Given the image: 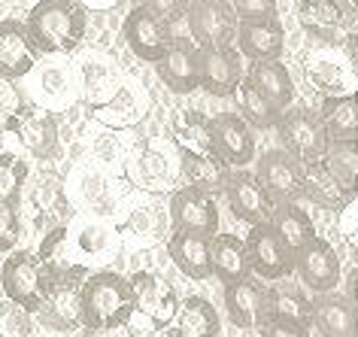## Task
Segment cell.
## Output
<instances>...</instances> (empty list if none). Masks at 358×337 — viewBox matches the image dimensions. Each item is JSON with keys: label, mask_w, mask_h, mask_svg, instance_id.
<instances>
[{"label": "cell", "mask_w": 358, "mask_h": 337, "mask_svg": "<svg viewBox=\"0 0 358 337\" xmlns=\"http://www.w3.org/2000/svg\"><path fill=\"white\" fill-rule=\"evenodd\" d=\"M355 216H358V201L352 198L349 203L340 207V216H337V228H340V234H343L349 243L355 241Z\"/></svg>", "instance_id": "50"}, {"label": "cell", "mask_w": 358, "mask_h": 337, "mask_svg": "<svg viewBox=\"0 0 358 337\" xmlns=\"http://www.w3.org/2000/svg\"><path fill=\"white\" fill-rule=\"evenodd\" d=\"M167 255L179 271L194 282H203L213 277L210 271V241L201 234H185V231H173L167 241Z\"/></svg>", "instance_id": "30"}, {"label": "cell", "mask_w": 358, "mask_h": 337, "mask_svg": "<svg viewBox=\"0 0 358 337\" xmlns=\"http://www.w3.org/2000/svg\"><path fill=\"white\" fill-rule=\"evenodd\" d=\"M24 182H28V162L13 152H0V203L19 207Z\"/></svg>", "instance_id": "41"}, {"label": "cell", "mask_w": 358, "mask_h": 337, "mask_svg": "<svg viewBox=\"0 0 358 337\" xmlns=\"http://www.w3.org/2000/svg\"><path fill=\"white\" fill-rule=\"evenodd\" d=\"M310 325L322 337H358L355 304L340 292L316 295L310 301Z\"/></svg>", "instance_id": "27"}, {"label": "cell", "mask_w": 358, "mask_h": 337, "mask_svg": "<svg viewBox=\"0 0 358 337\" xmlns=\"http://www.w3.org/2000/svg\"><path fill=\"white\" fill-rule=\"evenodd\" d=\"M85 337H134L128 331V325H119V328H106V331H85Z\"/></svg>", "instance_id": "51"}, {"label": "cell", "mask_w": 358, "mask_h": 337, "mask_svg": "<svg viewBox=\"0 0 358 337\" xmlns=\"http://www.w3.org/2000/svg\"><path fill=\"white\" fill-rule=\"evenodd\" d=\"M267 313H280V316H294L301 322L310 325V301L303 298L301 289L280 282L276 289H267Z\"/></svg>", "instance_id": "42"}, {"label": "cell", "mask_w": 358, "mask_h": 337, "mask_svg": "<svg viewBox=\"0 0 358 337\" xmlns=\"http://www.w3.org/2000/svg\"><path fill=\"white\" fill-rule=\"evenodd\" d=\"M225 313L240 331L252 334L267 319V286L252 273L246 280L225 286Z\"/></svg>", "instance_id": "23"}, {"label": "cell", "mask_w": 358, "mask_h": 337, "mask_svg": "<svg viewBox=\"0 0 358 337\" xmlns=\"http://www.w3.org/2000/svg\"><path fill=\"white\" fill-rule=\"evenodd\" d=\"M170 337H222L219 310L201 295H189L170 319Z\"/></svg>", "instance_id": "28"}, {"label": "cell", "mask_w": 358, "mask_h": 337, "mask_svg": "<svg viewBox=\"0 0 358 337\" xmlns=\"http://www.w3.org/2000/svg\"><path fill=\"white\" fill-rule=\"evenodd\" d=\"M237 106H240V119L246 122L249 128H258V131H267V128H276V122H280L282 113L276 110V106L267 101V97L258 92L252 83H240L237 85Z\"/></svg>", "instance_id": "39"}, {"label": "cell", "mask_w": 358, "mask_h": 337, "mask_svg": "<svg viewBox=\"0 0 358 337\" xmlns=\"http://www.w3.org/2000/svg\"><path fill=\"white\" fill-rule=\"evenodd\" d=\"M79 194H83V201L94 210V216H103L106 203H110V198H113V185L101 171L85 167V171L79 173Z\"/></svg>", "instance_id": "43"}, {"label": "cell", "mask_w": 358, "mask_h": 337, "mask_svg": "<svg viewBox=\"0 0 358 337\" xmlns=\"http://www.w3.org/2000/svg\"><path fill=\"white\" fill-rule=\"evenodd\" d=\"M28 76H34L31 92L40 110L46 113H64L67 106L76 103L79 97V73L70 64H46V67H34Z\"/></svg>", "instance_id": "16"}, {"label": "cell", "mask_w": 358, "mask_h": 337, "mask_svg": "<svg viewBox=\"0 0 358 337\" xmlns=\"http://www.w3.org/2000/svg\"><path fill=\"white\" fill-rule=\"evenodd\" d=\"M301 167H303V201L316 203V207H322V210H340L343 203L352 201L328 176L322 162H310V164H301Z\"/></svg>", "instance_id": "38"}, {"label": "cell", "mask_w": 358, "mask_h": 337, "mask_svg": "<svg viewBox=\"0 0 358 337\" xmlns=\"http://www.w3.org/2000/svg\"><path fill=\"white\" fill-rule=\"evenodd\" d=\"M210 271L222 286L240 282L249 277L246 246L237 234H216L210 237Z\"/></svg>", "instance_id": "31"}, {"label": "cell", "mask_w": 358, "mask_h": 337, "mask_svg": "<svg viewBox=\"0 0 358 337\" xmlns=\"http://www.w3.org/2000/svg\"><path fill=\"white\" fill-rule=\"evenodd\" d=\"M185 19L198 49H234L237 15L228 0H192Z\"/></svg>", "instance_id": "5"}, {"label": "cell", "mask_w": 358, "mask_h": 337, "mask_svg": "<svg viewBox=\"0 0 358 337\" xmlns=\"http://www.w3.org/2000/svg\"><path fill=\"white\" fill-rule=\"evenodd\" d=\"M322 122L328 143H355L358 140V113H355V94L346 97H328L316 113Z\"/></svg>", "instance_id": "34"}, {"label": "cell", "mask_w": 358, "mask_h": 337, "mask_svg": "<svg viewBox=\"0 0 358 337\" xmlns=\"http://www.w3.org/2000/svg\"><path fill=\"white\" fill-rule=\"evenodd\" d=\"M262 337H310V325L294 316L267 313L264 325H262Z\"/></svg>", "instance_id": "45"}, {"label": "cell", "mask_w": 358, "mask_h": 337, "mask_svg": "<svg viewBox=\"0 0 358 337\" xmlns=\"http://www.w3.org/2000/svg\"><path fill=\"white\" fill-rule=\"evenodd\" d=\"M22 237V219H19V207H6L0 203V255L13 252L19 246Z\"/></svg>", "instance_id": "46"}, {"label": "cell", "mask_w": 358, "mask_h": 337, "mask_svg": "<svg viewBox=\"0 0 358 337\" xmlns=\"http://www.w3.org/2000/svg\"><path fill=\"white\" fill-rule=\"evenodd\" d=\"M179 173L185 176V182L192 189H198L210 198L225 192L228 173L231 167H225L216 155H189V152H179Z\"/></svg>", "instance_id": "33"}, {"label": "cell", "mask_w": 358, "mask_h": 337, "mask_svg": "<svg viewBox=\"0 0 358 337\" xmlns=\"http://www.w3.org/2000/svg\"><path fill=\"white\" fill-rule=\"evenodd\" d=\"M213 128V155L231 171H240L255 158V131L237 113H219L210 119Z\"/></svg>", "instance_id": "12"}, {"label": "cell", "mask_w": 358, "mask_h": 337, "mask_svg": "<svg viewBox=\"0 0 358 337\" xmlns=\"http://www.w3.org/2000/svg\"><path fill=\"white\" fill-rule=\"evenodd\" d=\"M294 273L301 280V289L313 295H328L340 286V255L325 237H313L307 246H301L294 255Z\"/></svg>", "instance_id": "10"}, {"label": "cell", "mask_w": 358, "mask_h": 337, "mask_svg": "<svg viewBox=\"0 0 358 337\" xmlns=\"http://www.w3.org/2000/svg\"><path fill=\"white\" fill-rule=\"evenodd\" d=\"M67 246L76 250V255H83L79 264L88 268V261H106L113 252H119L122 241L115 234V225H110L103 216H83L73 225H67Z\"/></svg>", "instance_id": "19"}, {"label": "cell", "mask_w": 358, "mask_h": 337, "mask_svg": "<svg viewBox=\"0 0 358 337\" xmlns=\"http://www.w3.org/2000/svg\"><path fill=\"white\" fill-rule=\"evenodd\" d=\"M88 13L79 0H37L24 31L37 55H70L83 46Z\"/></svg>", "instance_id": "1"}, {"label": "cell", "mask_w": 358, "mask_h": 337, "mask_svg": "<svg viewBox=\"0 0 358 337\" xmlns=\"http://www.w3.org/2000/svg\"><path fill=\"white\" fill-rule=\"evenodd\" d=\"M13 3H19V6H28L31 0H13ZM34 3H37V0H34Z\"/></svg>", "instance_id": "53"}, {"label": "cell", "mask_w": 358, "mask_h": 337, "mask_svg": "<svg viewBox=\"0 0 358 337\" xmlns=\"http://www.w3.org/2000/svg\"><path fill=\"white\" fill-rule=\"evenodd\" d=\"M158 76L170 92L192 94L198 92V46L189 37H173L167 52L158 61Z\"/></svg>", "instance_id": "26"}, {"label": "cell", "mask_w": 358, "mask_h": 337, "mask_svg": "<svg viewBox=\"0 0 358 337\" xmlns=\"http://www.w3.org/2000/svg\"><path fill=\"white\" fill-rule=\"evenodd\" d=\"M124 43H128V49L140 61L158 64L161 55L167 52V46L173 43V24L155 19V15L146 13L143 6H134V10L124 15Z\"/></svg>", "instance_id": "15"}, {"label": "cell", "mask_w": 358, "mask_h": 337, "mask_svg": "<svg viewBox=\"0 0 358 337\" xmlns=\"http://www.w3.org/2000/svg\"><path fill=\"white\" fill-rule=\"evenodd\" d=\"M137 6H143L146 13H152L155 19L173 24L176 19H182L185 10H189V0H140Z\"/></svg>", "instance_id": "48"}, {"label": "cell", "mask_w": 358, "mask_h": 337, "mask_svg": "<svg viewBox=\"0 0 358 337\" xmlns=\"http://www.w3.org/2000/svg\"><path fill=\"white\" fill-rule=\"evenodd\" d=\"M271 228L273 234L282 241V246L292 255H298L301 246H307L313 237H316V228H313V219L307 207H303V194L292 203H276L273 216H271Z\"/></svg>", "instance_id": "29"}, {"label": "cell", "mask_w": 358, "mask_h": 337, "mask_svg": "<svg viewBox=\"0 0 358 337\" xmlns=\"http://www.w3.org/2000/svg\"><path fill=\"white\" fill-rule=\"evenodd\" d=\"M243 337H262V334H243Z\"/></svg>", "instance_id": "55"}, {"label": "cell", "mask_w": 358, "mask_h": 337, "mask_svg": "<svg viewBox=\"0 0 358 337\" xmlns=\"http://www.w3.org/2000/svg\"><path fill=\"white\" fill-rule=\"evenodd\" d=\"M322 167H325L328 176L349 198H355V180H358V146L355 143H328L325 155H322Z\"/></svg>", "instance_id": "40"}, {"label": "cell", "mask_w": 358, "mask_h": 337, "mask_svg": "<svg viewBox=\"0 0 358 337\" xmlns=\"http://www.w3.org/2000/svg\"><path fill=\"white\" fill-rule=\"evenodd\" d=\"M119 3V0H83V10H97V13H106V10H113V6Z\"/></svg>", "instance_id": "52"}, {"label": "cell", "mask_w": 358, "mask_h": 337, "mask_svg": "<svg viewBox=\"0 0 358 337\" xmlns=\"http://www.w3.org/2000/svg\"><path fill=\"white\" fill-rule=\"evenodd\" d=\"M128 286H131L134 313L140 310L155 325H170V319L176 316L179 298H176V289L164 277H158L152 271H137L128 277Z\"/></svg>", "instance_id": "18"}, {"label": "cell", "mask_w": 358, "mask_h": 337, "mask_svg": "<svg viewBox=\"0 0 358 337\" xmlns=\"http://www.w3.org/2000/svg\"><path fill=\"white\" fill-rule=\"evenodd\" d=\"M170 228V216L164 207H158L155 201H137L131 203V210L115 222V234L134 250H149L158 241H164Z\"/></svg>", "instance_id": "20"}, {"label": "cell", "mask_w": 358, "mask_h": 337, "mask_svg": "<svg viewBox=\"0 0 358 337\" xmlns=\"http://www.w3.org/2000/svg\"><path fill=\"white\" fill-rule=\"evenodd\" d=\"M143 116H146V101H143V97L134 92V85H128V83H122V88L113 94L110 103L94 106L92 110L94 122H101V125H106V128H115V131L137 125Z\"/></svg>", "instance_id": "36"}, {"label": "cell", "mask_w": 358, "mask_h": 337, "mask_svg": "<svg viewBox=\"0 0 358 337\" xmlns=\"http://www.w3.org/2000/svg\"><path fill=\"white\" fill-rule=\"evenodd\" d=\"M246 259L249 273L264 282H282L294 273V255L285 250L271 225H252L246 234Z\"/></svg>", "instance_id": "8"}, {"label": "cell", "mask_w": 358, "mask_h": 337, "mask_svg": "<svg viewBox=\"0 0 358 337\" xmlns=\"http://www.w3.org/2000/svg\"><path fill=\"white\" fill-rule=\"evenodd\" d=\"M40 55L34 52L28 31L15 19H0V83H19L37 67Z\"/></svg>", "instance_id": "24"}, {"label": "cell", "mask_w": 358, "mask_h": 337, "mask_svg": "<svg viewBox=\"0 0 358 337\" xmlns=\"http://www.w3.org/2000/svg\"><path fill=\"white\" fill-rule=\"evenodd\" d=\"M0 337H34V319L22 307L0 301Z\"/></svg>", "instance_id": "44"}, {"label": "cell", "mask_w": 358, "mask_h": 337, "mask_svg": "<svg viewBox=\"0 0 358 337\" xmlns=\"http://www.w3.org/2000/svg\"><path fill=\"white\" fill-rule=\"evenodd\" d=\"M222 194L228 198V210L234 213V219L249 222V225H271L276 203L267 198V192L258 185V180L252 173L231 171Z\"/></svg>", "instance_id": "21"}, {"label": "cell", "mask_w": 358, "mask_h": 337, "mask_svg": "<svg viewBox=\"0 0 358 337\" xmlns=\"http://www.w3.org/2000/svg\"><path fill=\"white\" fill-rule=\"evenodd\" d=\"M243 79L252 83L280 113L294 101V79L282 61H258V64L249 67V73Z\"/></svg>", "instance_id": "32"}, {"label": "cell", "mask_w": 358, "mask_h": 337, "mask_svg": "<svg viewBox=\"0 0 358 337\" xmlns=\"http://www.w3.org/2000/svg\"><path fill=\"white\" fill-rule=\"evenodd\" d=\"M255 180L267 192L273 203H292L303 194V167L285 152V149H271L258 158Z\"/></svg>", "instance_id": "11"}, {"label": "cell", "mask_w": 358, "mask_h": 337, "mask_svg": "<svg viewBox=\"0 0 358 337\" xmlns=\"http://www.w3.org/2000/svg\"><path fill=\"white\" fill-rule=\"evenodd\" d=\"M234 52L240 58L252 61H280L285 49V28L280 19H264V22H237V37Z\"/></svg>", "instance_id": "25"}, {"label": "cell", "mask_w": 358, "mask_h": 337, "mask_svg": "<svg viewBox=\"0 0 358 337\" xmlns=\"http://www.w3.org/2000/svg\"><path fill=\"white\" fill-rule=\"evenodd\" d=\"M22 103H24V101H22L19 88H13V83H0V122L10 119Z\"/></svg>", "instance_id": "49"}, {"label": "cell", "mask_w": 358, "mask_h": 337, "mask_svg": "<svg viewBox=\"0 0 358 337\" xmlns=\"http://www.w3.org/2000/svg\"><path fill=\"white\" fill-rule=\"evenodd\" d=\"M173 140L179 152L189 155H213V128L210 116L198 110H179L173 116Z\"/></svg>", "instance_id": "37"}, {"label": "cell", "mask_w": 358, "mask_h": 337, "mask_svg": "<svg viewBox=\"0 0 358 337\" xmlns=\"http://www.w3.org/2000/svg\"><path fill=\"white\" fill-rule=\"evenodd\" d=\"M79 289H83V277L70 280H52L43 295V304L37 310L40 325L52 334H67L76 331L79 325Z\"/></svg>", "instance_id": "14"}, {"label": "cell", "mask_w": 358, "mask_h": 337, "mask_svg": "<svg viewBox=\"0 0 358 337\" xmlns=\"http://www.w3.org/2000/svg\"><path fill=\"white\" fill-rule=\"evenodd\" d=\"M234 10L237 22H264V19H280L276 15V0H228Z\"/></svg>", "instance_id": "47"}, {"label": "cell", "mask_w": 358, "mask_h": 337, "mask_svg": "<svg viewBox=\"0 0 358 337\" xmlns=\"http://www.w3.org/2000/svg\"><path fill=\"white\" fill-rule=\"evenodd\" d=\"M79 88H83L88 106H103L113 101V94L122 88V76L110 61L101 58H88L79 64Z\"/></svg>", "instance_id": "35"}, {"label": "cell", "mask_w": 358, "mask_h": 337, "mask_svg": "<svg viewBox=\"0 0 358 337\" xmlns=\"http://www.w3.org/2000/svg\"><path fill=\"white\" fill-rule=\"evenodd\" d=\"M303 73H307V83L316 88L319 94L328 97H346L355 94V70L352 61L337 55L331 49H316L310 52L307 61H303Z\"/></svg>", "instance_id": "17"}, {"label": "cell", "mask_w": 358, "mask_h": 337, "mask_svg": "<svg viewBox=\"0 0 358 337\" xmlns=\"http://www.w3.org/2000/svg\"><path fill=\"white\" fill-rule=\"evenodd\" d=\"M3 125L22 143L24 152L31 158H37V162H52L61 152L58 119L52 113L40 110L37 103H22Z\"/></svg>", "instance_id": "4"}, {"label": "cell", "mask_w": 358, "mask_h": 337, "mask_svg": "<svg viewBox=\"0 0 358 337\" xmlns=\"http://www.w3.org/2000/svg\"><path fill=\"white\" fill-rule=\"evenodd\" d=\"M301 28L319 40L322 46H343L355 37V6L346 0H322V3H301L298 6Z\"/></svg>", "instance_id": "7"}, {"label": "cell", "mask_w": 358, "mask_h": 337, "mask_svg": "<svg viewBox=\"0 0 358 337\" xmlns=\"http://www.w3.org/2000/svg\"><path fill=\"white\" fill-rule=\"evenodd\" d=\"M276 131H280L282 149L298 164L322 162V155H325V149H328V137H325L322 122L313 110H307V106H292L289 113L280 116Z\"/></svg>", "instance_id": "6"}, {"label": "cell", "mask_w": 358, "mask_h": 337, "mask_svg": "<svg viewBox=\"0 0 358 337\" xmlns=\"http://www.w3.org/2000/svg\"><path fill=\"white\" fill-rule=\"evenodd\" d=\"M134 316V301L128 277L115 271L88 273L79 289V325L85 331H106V328L128 325Z\"/></svg>", "instance_id": "2"}, {"label": "cell", "mask_w": 358, "mask_h": 337, "mask_svg": "<svg viewBox=\"0 0 358 337\" xmlns=\"http://www.w3.org/2000/svg\"><path fill=\"white\" fill-rule=\"evenodd\" d=\"M167 216L173 231H185V234H201V237H216L219 231V207L216 198L203 194L192 185H179L170 194L167 203Z\"/></svg>", "instance_id": "9"}, {"label": "cell", "mask_w": 358, "mask_h": 337, "mask_svg": "<svg viewBox=\"0 0 358 337\" xmlns=\"http://www.w3.org/2000/svg\"><path fill=\"white\" fill-rule=\"evenodd\" d=\"M124 173L143 192H164L173 185L179 164L170 158L167 149L155 143H137L131 149L128 162H124Z\"/></svg>", "instance_id": "13"}, {"label": "cell", "mask_w": 358, "mask_h": 337, "mask_svg": "<svg viewBox=\"0 0 358 337\" xmlns=\"http://www.w3.org/2000/svg\"><path fill=\"white\" fill-rule=\"evenodd\" d=\"M46 271L37 259V252L28 250H13L10 259L0 264V289L10 304L22 307L24 313H37L43 304V295H46Z\"/></svg>", "instance_id": "3"}, {"label": "cell", "mask_w": 358, "mask_h": 337, "mask_svg": "<svg viewBox=\"0 0 358 337\" xmlns=\"http://www.w3.org/2000/svg\"><path fill=\"white\" fill-rule=\"evenodd\" d=\"M243 83V58L234 49H198V88L213 97H231Z\"/></svg>", "instance_id": "22"}, {"label": "cell", "mask_w": 358, "mask_h": 337, "mask_svg": "<svg viewBox=\"0 0 358 337\" xmlns=\"http://www.w3.org/2000/svg\"><path fill=\"white\" fill-rule=\"evenodd\" d=\"M301 3H322V0H301Z\"/></svg>", "instance_id": "54"}]
</instances>
